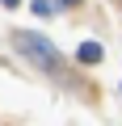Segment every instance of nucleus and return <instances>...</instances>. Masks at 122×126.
<instances>
[{
  "label": "nucleus",
  "mask_w": 122,
  "mask_h": 126,
  "mask_svg": "<svg viewBox=\"0 0 122 126\" xmlns=\"http://www.w3.org/2000/svg\"><path fill=\"white\" fill-rule=\"evenodd\" d=\"M13 46L30 59V63H38L42 72H51V76H59L63 72V55H59L42 34H30V30H13Z\"/></svg>",
  "instance_id": "nucleus-1"
},
{
  "label": "nucleus",
  "mask_w": 122,
  "mask_h": 126,
  "mask_svg": "<svg viewBox=\"0 0 122 126\" xmlns=\"http://www.w3.org/2000/svg\"><path fill=\"white\" fill-rule=\"evenodd\" d=\"M76 59L84 63V67H93V63L105 59V50H101V42H80V46H76Z\"/></svg>",
  "instance_id": "nucleus-2"
},
{
  "label": "nucleus",
  "mask_w": 122,
  "mask_h": 126,
  "mask_svg": "<svg viewBox=\"0 0 122 126\" xmlns=\"http://www.w3.org/2000/svg\"><path fill=\"white\" fill-rule=\"evenodd\" d=\"M34 13L38 17H51V4H46V0H34Z\"/></svg>",
  "instance_id": "nucleus-3"
},
{
  "label": "nucleus",
  "mask_w": 122,
  "mask_h": 126,
  "mask_svg": "<svg viewBox=\"0 0 122 126\" xmlns=\"http://www.w3.org/2000/svg\"><path fill=\"white\" fill-rule=\"evenodd\" d=\"M0 4H4V9H17V4H21V0H0Z\"/></svg>",
  "instance_id": "nucleus-4"
},
{
  "label": "nucleus",
  "mask_w": 122,
  "mask_h": 126,
  "mask_svg": "<svg viewBox=\"0 0 122 126\" xmlns=\"http://www.w3.org/2000/svg\"><path fill=\"white\" fill-rule=\"evenodd\" d=\"M59 4H68V9H76V4H80V0H59Z\"/></svg>",
  "instance_id": "nucleus-5"
}]
</instances>
